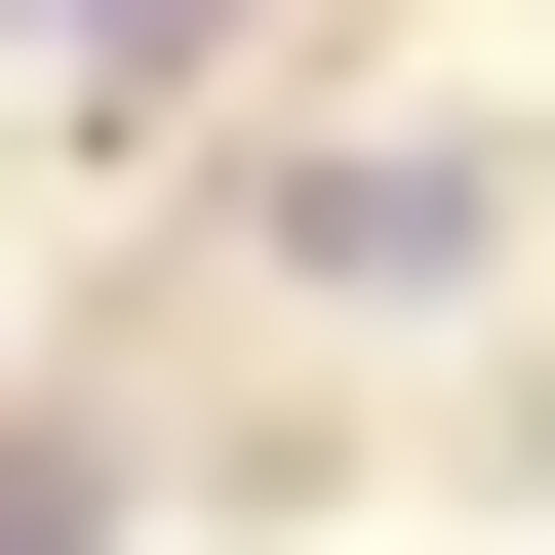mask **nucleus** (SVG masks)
Returning <instances> with one entry per match:
<instances>
[{"mask_svg":"<svg viewBox=\"0 0 555 555\" xmlns=\"http://www.w3.org/2000/svg\"><path fill=\"white\" fill-rule=\"evenodd\" d=\"M278 278H476V159H278Z\"/></svg>","mask_w":555,"mask_h":555,"instance_id":"obj_1","label":"nucleus"}]
</instances>
